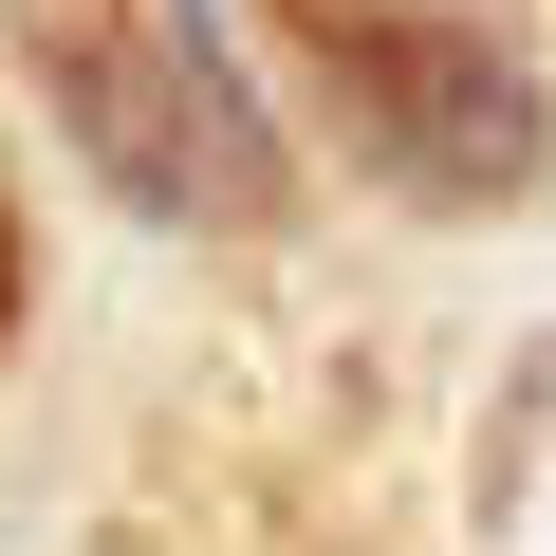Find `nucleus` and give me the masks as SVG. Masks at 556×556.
<instances>
[{
  "mask_svg": "<svg viewBox=\"0 0 556 556\" xmlns=\"http://www.w3.org/2000/svg\"><path fill=\"white\" fill-rule=\"evenodd\" d=\"M0 56L130 223H260L278 204V93L223 0H0Z\"/></svg>",
  "mask_w": 556,
  "mask_h": 556,
  "instance_id": "obj_1",
  "label": "nucleus"
},
{
  "mask_svg": "<svg viewBox=\"0 0 556 556\" xmlns=\"http://www.w3.org/2000/svg\"><path fill=\"white\" fill-rule=\"evenodd\" d=\"M278 20H298V75L371 186H408V204H519L538 186L556 112L482 20H445V0H278Z\"/></svg>",
  "mask_w": 556,
  "mask_h": 556,
  "instance_id": "obj_2",
  "label": "nucleus"
},
{
  "mask_svg": "<svg viewBox=\"0 0 556 556\" xmlns=\"http://www.w3.org/2000/svg\"><path fill=\"white\" fill-rule=\"evenodd\" d=\"M0 298H20V204H0Z\"/></svg>",
  "mask_w": 556,
  "mask_h": 556,
  "instance_id": "obj_3",
  "label": "nucleus"
}]
</instances>
